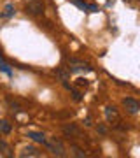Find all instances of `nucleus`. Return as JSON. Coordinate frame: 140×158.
<instances>
[{"instance_id":"1","label":"nucleus","mask_w":140,"mask_h":158,"mask_svg":"<svg viewBox=\"0 0 140 158\" xmlns=\"http://www.w3.org/2000/svg\"><path fill=\"white\" fill-rule=\"evenodd\" d=\"M44 144L47 146V149L49 151H53V155H56V156H65V146H63V142L60 141V139H56V137H51V139H46Z\"/></svg>"},{"instance_id":"2","label":"nucleus","mask_w":140,"mask_h":158,"mask_svg":"<svg viewBox=\"0 0 140 158\" xmlns=\"http://www.w3.org/2000/svg\"><path fill=\"white\" fill-rule=\"evenodd\" d=\"M25 11L32 16L44 14V2L42 0H25Z\"/></svg>"},{"instance_id":"3","label":"nucleus","mask_w":140,"mask_h":158,"mask_svg":"<svg viewBox=\"0 0 140 158\" xmlns=\"http://www.w3.org/2000/svg\"><path fill=\"white\" fill-rule=\"evenodd\" d=\"M68 70L70 72H90L91 67L81 60H68Z\"/></svg>"},{"instance_id":"4","label":"nucleus","mask_w":140,"mask_h":158,"mask_svg":"<svg viewBox=\"0 0 140 158\" xmlns=\"http://www.w3.org/2000/svg\"><path fill=\"white\" fill-rule=\"evenodd\" d=\"M123 106L130 114H137L140 111V104H138V100H135V98H124Z\"/></svg>"},{"instance_id":"5","label":"nucleus","mask_w":140,"mask_h":158,"mask_svg":"<svg viewBox=\"0 0 140 158\" xmlns=\"http://www.w3.org/2000/svg\"><path fill=\"white\" fill-rule=\"evenodd\" d=\"M105 118L109 123H119V114L116 111V107H105Z\"/></svg>"},{"instance_id":"6","label":"nucleus","mask_w":140,"mask_h":158,"mask_svg":"<svg viewBox=\"0 0 140 158\" xmlns=\"http://www.w3.org/2000/svg\"><path fill=\"white\" fill-rule=\"evenodd\" d=\"M14 12H16L14 4H6L4 9H2V12H0V19H9V18L14 16Z\"/></svg>"},{"instance_id":"7","label":"nucleus","mask_w":140,"mask_h":158,"mask_svg":"<svg viewBox=\"0 0 140 158\" xmlns=\"http://www.w3.org/2000/svg\"><path fill=\"white\" fill-rule=\"evenodd\" d=\"M74 6H77L79 9H82V11H90V12H96V6H91V4H86L84 0H70Z\"/></svg>"},{"instance_id":"8","label":"nucleus","mask_w":140,"mask_h":158,"mask_svg":"<svg viewBox=\"0 0 140 158\" xmlns=\"http://www.w3.org/2000/svg\"><path fill=\"white\" fill-rule=\"evenodd\" d=\"M19 156H40V151L37 149L35 146H25L21 149V153H19Z\"/></svg>"},{"instance_id":"9","label":"nucleus","mask_w":140,"mask_h":158,"mask_svg":"<svg viewBox=\"0 0 140 158\" xmlns=\"http://www.w3.org/2000/svg\"><path fill=\"white\" fill-rule=\"evenodd\" d=\"M32 141H35V142H40V144H44V141H46V135L42 134V132H28L26 134Z\"/></svg>"},{"instance_id":"10","label":"nucleus","mask_w":140,"mask_h":158,"mask_svg":"<svg viewBox=\"0 0 140 158\" xmlns=\"http://www.w3.org/2000/svg\"><path fill=\"white\" fill-rule=\"evenodd\" d=\"M0 155H4V156H11V155H12L11 146H9L4 139H0Z\"/></svg>"},{"instance_id":"11","label":"nucleus","mask_w":140,"mask_h":158,"mask_svg":"<svg viewBox=\"0 0 140 158\" xmlns=\"http://www.w3.org/2000/svg\"><path fill=\"white\" fill-rule=\"evenodd\" d=\"M11 123L7 121V119H0V134H11Z\"/></svg>"},{"instance_id":"12","label":"nucleus","mask_w":140,"mask_h":158,"mask_svg":"<svg viewBox=\"0 0 140 158\" xmlns=\"http://www.w3.org/2000/svg\"><path fill=\"white\" fill-rule=\"evenodd\" d=\"M63 132H65V134H67V135H79V130L75 128V127H74V125H70V127H63Z\"/></svg>"},{"instance_id":"13","label":"nucleus","mask_w":140,"mask_h":158,"mask_svg":"<svg viewBox=\"0 0 140 158\" xmlns=\"http://www.w3.org/2000/svg\"><path fill=\"white\" fill-rule=\"evenodd\" d=\"M70 149H72L74 156H86V153H84L81 148H77V146H70Z\"/></svg>"},{"instance_id":"14","label":"nucleus","mask_w":140,"mask_h":158,"mask_svg":"<svg viewBox=\"0 0 140 158\" xmlns=\"http://www.w3.org/2000/svg\"><path fill=\"white\" fill-rule=\"evenodd\" d=\"M0 70H2V72H6L7 76H12V70L9 69V65H7V63L2 62V58H0Z\"/></svg>"},{"instance_id":"15","label":"nucleus","mask_w":140,"mask_h":158,"mask_svg":"<svg viewBox=\"0 0 140 158\" xmlns=\"http://www.w3.org/2000/svg\"><path fill=\"white\" fill-rule=\"evenodd\" d=\"M72 93H74V98H75V100H81V98H82V95H81V91L72 90Z\"/></svg>"},{"instance_id":"16","label":"nucleus","mask_w":140,"mask_h":158,"mask_svg":"<svg viewBox=\"0 0 140 158\" xmlns=\"http://www.w3.org/2000/svg\"><path fill=\"white\" fill-rule=\"evenodd\" d=\"M77 86H88V81L86 79H77Z\"/></svg>"}]
</instances>
